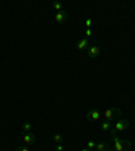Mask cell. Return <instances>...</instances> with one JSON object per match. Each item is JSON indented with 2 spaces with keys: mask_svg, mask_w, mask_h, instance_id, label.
Listing matches in <instances>:
<instances>
[{
  "mask_svg": "<svg viewBox=\"0 0 135 151\" xmlns=\"http://www.w3.org/2000/svg\"><path fill=\"white\" fill-rule=\"evenodd\" d=\"M112 150L113 151H129L131 148V142L127 139H119L116 135H112Z\"/></svg>",
  "mask_w": 135,
  "mask_h": 151,
  "instance_id": "1",
  "label": "cell"
},
{
  "mask_svg": "<svg viewBox=\"0 0 135 151\" xmlns=\"http://www.w3.org/2000/svg\"><path fill=\"white\" fill-rule=\"evenodd\" d=\"M104 120H110V122H112L113 119H120V115H122V112H120L119 108H110V109L104 111Z\"/></svg>",
  "mask_w": 135,
  "mask_h": 151,
  "instance_id": "2",
  "label": "cell"
},
{
  "mask_svg": "<svg viewBox=\"0 0 135 151\" xmlns=\"http://www.w3.org/2000/svg\"><path fill=\"white\" fill-rule=\"evenodd\" d=\"M129 126H130L129 120H126V119H118V122L115 123V126H113V129H115L116 132H122V131H124V129L129 128Z\"/></svg>",
  "mask_w": 135,
  "mask_h": 151,
  "instance_id": "3",
  "label": "cell"
},
{
  "mask_svg": "<svg viewBox=\"0 0 135 151\" xmlns=\"http://www.w3.org/2000/svg\"><path fill=\"white\" fill-rule=\"evenodd\" d=\"M87 54H88L89 58H96V57L100 55V47H99V45L93 43L91 45V46L87 49Z\"/></svg>",
  "mask_w": 135,
  "mask_h": 151,
  "instance_id": "4",
  "label": "cell"
},
{
  "mask_svg": "<svg viewBox=\"0 0 135 151\" xmlns=\"http://www.w3.org/2000/svg\"><path fill=\"white\" fill-rule=\"evenodd\" d=\"M100 111L96 109V108H93V109H91L88 113H87V119L89 120V122H96L97 119H100Z\"/></svg>",
  "mask_w": 135,
  "mask_h": 151,
  "instance_id": "5",
  "label": "cell"
},
{
  "mask_svg": "<svg viewBox=\"0 0 135 151\" xmlns=\"http://www.w3.org/2000/svg\"><path fill=\"white\" fill-rule=\"evenodd\" d=\"M89 47V39L88 38H82L81 41H79L77 43H76V49L77 50H85V49H88Z\"/></svg>",
  "mask_w": 135,
  "mask_h": 151,
  "instance_id": "6",
  "label": "cell"
},
{
  "mask_svg": "<svg viewBox=\"0 0 135 151\" xmlns=\"http://www.w3.org/2000/svg\"><path fill=\"white\" fill-rule=\"evenodd\" d=\"M23 135V140H25V145H34L35 143V135L28 132V134H22Z\"/></svg>",
  "mask_w": 135,
  "mask_h": 151,
  "instance_id": "7",
  "label": "cell"
},
{
  "mask_svg": "<svg viewBox=\"0 0 135 151\" xmlns=\"http://www.w3.org/2000/svg\"><path fill=\"white\" fill-rule=\"evenodd\" d=\"M110 143H107V142H99V143H96V148L95 150L97 151H108L110 150Z\"/></svg>",
  "mask_w": 135,
  "mask_h": 151,
  "instance_id": "8",
  "label": "cell"
},
{
  "mask_svg": "<svg viewBox=\"0 0 135 151\" xmlns=\"http://www.w3.org/2000/svg\"><path fill=\"white\" fill-rule=\"evenodd\" d=\"M66 18H68V14H66L65 11H60V12H57L56 16H54V19H56L58 23H64L66 20Z\"/></svg>",
  "mask_w": 135,
  "mask_h": 151,
  "instance_id": "9",
  "label": "cell"
},
{
  "mask_svg": "<svg viewBox=\"0 0 135 151\" xmlns=\"http://www.w3.org/2000/svg\"><path fill=\"white\" fill-rule=\"evenodd\" d=\"M111 128H112V122H110V120H103V123H101V129H103V131H110Z\"/></svg>",
  "mask_w": 135,
  "mask_h": 151,
  "instance_id": "10",
  "label": "cell"
},
{
  "mask_svg": "<svg viewBox=\"0 0 135 151\" xmlns=\"http://www.w3.org/2000/svg\"><path fill=\"white\" fill-rule=\"evenodd\" d=\"M30 131H31V124L30 123H25L22 126V134H28Z\"/></svg>",
  "mask_w": 135,
  "mask_h": 151,
  "instance_id": "11",
  "label": "cell"
},
{
  "mask_svg": "<svg viewBox=\"0 0 135 151\" xmlns=\"http://www.w3.org/2000/svg\"><path fill=\"white\" fill-rule=\"evenodd\" d=\"M53 140L56 142L57 145H60V143H62V142H64V136L60 135V134H54V135H53Z\"/></svg>",
  "mask_w": 135,
  "mask_h": 151,
  "instance_id": "12",
  "label": "cell"
},
{
  "mask_svg": "<svg viewBox=\"0 0 135 151\" xmlns=\"http://www.w3.org/2000/svg\"><path fill=\"white\" fill-rule=\"evenodd\" d=\"M53 8L60 12V11H62V4L58 3V1H53Z\"/></svg>",
  "mask_w": 135,
  "mask_h": 151,
  "instance_id": "13",
  "label": "cell"
},
{
  "mask_svg": "<svg viewBox=\"0 0 135 151\" xmlns=\"http://www.w3.org/2000/svg\"><path fill=\"white\" fill-rule=\"evenodd\" d=\"M87 148H89V150H95V148H96V143H95L93 140H89L88 145H87Z\"/></svg>",
  "mask_w": 135,
  "mask_h": 151,
  "instance_id": "14",
  "label": "cell"
},
{
  "mask_svg": "<svg viewBox=\"0 0 135 151\" xmlns=\"http://www.w3.org/2000/svg\"><path fill=\"white\" fill-rule=\"evenodd\" d=\"M15 151H30V148L26 147V146H19V147H16Z\"/></svg>",
  "mask_w": 135,
  "mask_h": 151,
  "instance_id": "15",
  "label": "cell"
},
{
  "mask_svg": "<svg viewBox=\"0 0 135 151\" xmlns=\"http://www.w3.org/2000/svg\"><path fill=\"white\" fill-rule=\"evenodd\" d=\"M92 23H93V22H92V19H91V18L87 19V20H85V26H87V28H91Z\"/></svg>",
  "mask_w": 135,
  "mask_h": 151,
  "instance_id": "16",
  "label": "cell"
},
{
  "mask_svg": "<svg viewBox=\"0 0 135 151\" xmlns=\"http://www.w3.org/2000/svg\"><path fill=\"white\" fill-rule=\"evenodd\" d=\"M91 37H92V30L91 28H87V31H85V38H88L89 39Z\"/></svg>",
  "mask_w": 135,
  "mask_h": 151,
  "instance_id": "17",
  "label": "cell"
},
{
  "mask_svg": "<svg viewBox=\"0 0 135 151\" xmlns=\"http://www.w3.org/2000/svg\"><path fill=\"white\" fill-rule=\"evenodd\" d=\"M62 150H64V147H62V146H61V145H58V146H57L56 151H62Z\"/></svg>",
  "mask_w": 135,
  "mask_h": 151,
  "instance_id": "18",
  "label": "cell"
},
{
  "mask_svg": "<svg viewBox=\"0 0 135 151\" xmlns=\"http://www.w3.org/2000/svg\"><path fill=\"white\" fill-rule=\"evenodd\" d=\"M81 151H91V150H89V148H82Z\"/></svg>",
  "mask_w": 135,
  "mask_h": 151,
  "instance_id": "19",
  "label": "cell"
},
{
  "mask_svg": "<svg viewBox=\"0 0 135 151\" xmlns=\"http://www.w3.org/2000/svg\"><path fill=\"white\" fill-rule=\"evenodd\" d=\"M108 151H113V150H112V147H110V150H108Z\"/></svg>",
  "mask_w": 135,
  "mask_h": 151,
  "instance_id": "20",
  "label": "cell"
}]
</instances>
